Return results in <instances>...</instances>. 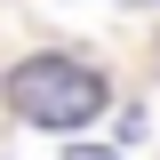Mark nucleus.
Here are the masks:
<instances>
[{
  "label": "nucleus",
  "mask_w": 160,
  "mask_h": 160,
  "mask_svg": "<svg viewBox=\"0 0 160 160\" xmlns=\"http://www.w3.org/2000/svg\"><path fill=\"white\" fill-rule=\"evenodd\" d=\"M8 104H16L32 128H88L104 112V80L72 56H24L8 72Z\"/></svg>",
  "instance_id": "1"
},
{
  "label": "nucleus",
  "mask_w": 160,
  "mask_h": 160,
  "mask_svg": "<svg viewBox=\"0 0 160 160\" xmlns=\"http://www.w3.org/2000/svg\"><path fill=\"white\" fill-rule=\"evenodd\" d=\"M64 160H112V152H64Z\"/></svg>",
  "instance_id": "2"
}]
</instances>
